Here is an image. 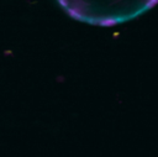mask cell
Instances as JSON below:
<instances>
[{
    "label": "cell",
    "mask_w": 158,
    "mask_h": 157,
    "mask_svg": "<svg viewBox=\"0 0 158 157\" xmlns=\"http://www.w3.org/2000/svg\"><path fill=\"white\" fill-rule=\"evenodd\" d=\"M73 19L95 25L115 26L138 17L158 0H57Z\"/></svg>",
    "instance_id": "1"
}]
</instances>
